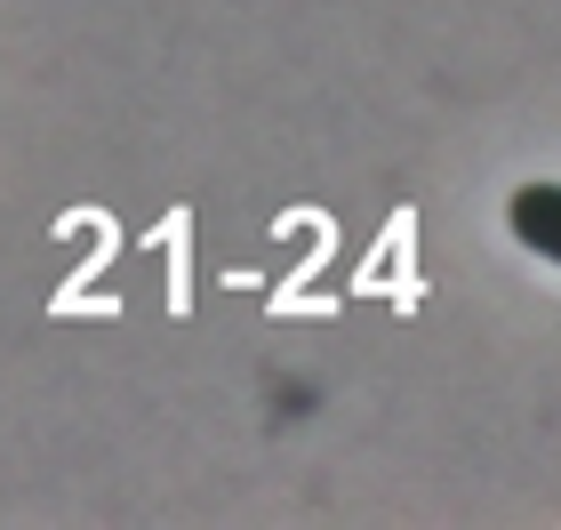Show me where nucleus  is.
<instances>
[{"label": "nucleus", "instance_id": "1", "mask_svg": "<svg viewBox=\"0 0 561 530\" xmlns=\"http://www.w3.org/2000/svg\"><path fill=\"white\" fill-rule=\"evenodd\" d=\"M505 225H514L522 249H538V258L561 266V185H522L514 210H505Z\"/></svg>", "mask_w": 561, "mask_h": 530}]
</instances>
